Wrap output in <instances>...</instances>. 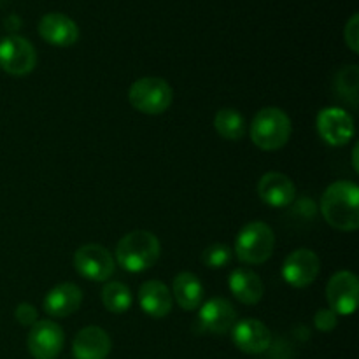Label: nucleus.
<instances>
[{"mask_svg":"<svg viewBox=\"0 0 359 359\" xmlns=\"http://www.w3.org/2000/svg\"><path fill=\"white\" fill-rule=\"evenodd\" d=\"M321 212L330 226L340 231L359 228V189L354 182L337 181L321 196Z\"/></svg>","mask_w":359,"mask_h":359,"instance_id":"f257e3e1","label":"nucleus"},{"mask_svg":"<svg viewBox=\"0 0 359 359\" xmlns=\"http://www.w3.org/2000/svg\"><path fill=\"white\" fill-rule=\"evenodd\" d=\"M160 241L151 231L137 230L125 235L118 242L114 262L121 265L123 270L132 273H140L156 265L160 259Z\"/></svg>","mask_w":359,"mask_h":359,"instance_id":"f03ea898","label":"nucleus"},{"mask_svg":"<svg viewBox=\"0 0 359 359\" xmlns=\"http://www.w3.org/2000/svg\"><path fill=\"white\" fill-rule=\"evenodd\" d=\"M293 126L291 119L283 109L265 107L251 121V140L256 147L263 151H277L290 140Z\"/></svg>","mask_w":359,"mask_h":359,"instance_id":"7ed1b4c3","label":"nucleus"},{"mask_svg":"<svg viewBox=\"0 0 359 359\" xmlns=\"http://www.w3.org/2000/svg\"><path fill=\"white\" fill-rule=\"evenodd\" d=\"M276 237L269 224L262 221L248 223L237 235L235 256L248 265H262L272 256Z\"/></svg>","mask_w":359,"mask_h":359,"instance_id":"20e7f679","label":"nucleus"},{"mask_svg":"<svg viewBox=\"0 0 359 359\" xmlns=\"http://www.w3.org/2000/svg\"><path fill=\"white\" fill-rule=\"evenodd\" d=\"M128 100L135 111L142 114H163L174 100L170 84L161 77H142L137 79L128 90Z\"/></svg>","mask_w":359,"mask_h":359,"instance_id":"39448f33","label":"nucleus"},{"mask_svg":"<svg viewBox=\"0 0 359 359\" xmlns=\"http://www.w3.org/2000/svg\"><path fill=\"white\" fill-rule=\"evenodd\" d=\"M74 266L84 279L95 283H105L114 276V256L98 244H86L79 248L74 255Z\"/></svg>","mask_w":359,"mask_h":359,"instance_id":"423d86ee","label":"nucleus"},{"mask_svg":"<svg viewBox=\"0 0 359 359\" xmlns=\"http://www.w3.org/2000/svg\"><path fill=\"white\" fill-rule=\"evenodd\" d=\"M37 53L30 41L20 35H9L0 41V69L11 76H27L35 69Z\"/></svg>","mask_w":359,"mask_h":359,"instance_id":"0eeeda50","label":"nucleus"},{"mask_svg":"<svg viewBox=\"0 0 359 359\" xmlns=\"http://www.w3.org/2000/svg\"><path fill=\"white\" fill-rule=\"evenodd\" d=\"M359 280L353 272H337L326 286V300L330 311L339 316H351L358 307Z\"/></svg>","mask_w":359,"mask_h":359,"instance_id":"6e6552de","label":"nucleus"},{"mask_svg":"<svg viewBox=\"0 0 359 359\" xmlns=\"http://www.w3.org/2000/svg\"><path fill=\"white\" fill-rule=\"evenodd\" d=\"M65 344V333L55 321H37L28 333V351L34 359H56Z\"/></svg>","mask_w":359,"mask_h":359,"instance_id":"1a4fd4ad","label":"nucleus"},{"mask_svg":"<svg viewBox=\"0 0 359 359\" xmlns=\"http://www.w3.org/2000/svg\"><path fill=\"white\" fill-rule=\"evenodd\" d=\"M318 133L330 146H346L354 137V121L349 112L340 107H326L318 114Z\"/></svg>","mask_w":359,"mask_h":359,"instance_id":"9d476101","label":"nucleus"},{"mask_svg":"<svg viewBox=\"0 0 359 359\" xmlns=\"http://www.w3.org/2000/svg\"><path fill=\"white\" fill-rule=\"evenodd\" d=\"M321 262L311 249H297L291 252L283 265V277L290 286L307 287L318 279Z\"/></svg>","mask_w":359,"mask_h":359,"instance_id":"9b49d317","label":"nucleus"},{"mask_svg":"<svg viewBox=\"0 0 359 359\" xmlns=\"http://www.w3.org/2000/svg\"><path fill=\"white\" fill-rule=\"evenodd\" d=\"M231 339L237 349L245 354H262L272 344V333L258 319H242L231 328Z\"/></svg>","mask_w":359,"mask_h":359,"instance_id":"f8f14e48","label":"nucleus"},{"mask_svg":"<svg viewBox=\"0 0 359 359\" xmlns=\"http://www.w3.org/2000/svg\"><path fill=\"white\" fill-rule=\"evenodd\" d=\"M198 323L205 332L214 335H224L231 332L237 323V311L224 298H210L200 305Z\"/></svg>","mask_w":359,"mask_h":359,"instance_id":"ddd939ff","label":"nucleus"},{"mask_svg":"<svg viewBox=\"0 0 359 359\" xmlns=\"http://www.w3.org/2000/svg\"><path fill=\"white\" fill-rule=\"evenodd\" d=\"M39 34L48 44L69 48L79 41V27L72 18L62 13H49L39 21Z\"/></svg>","mask_w":359,"mask_h":359,"instance_id":"4468645a","label":"nucleus"},{"mask_svg":"<svg viewBox=\"0 0 359 359\" xmlns=\"http://www.w3.org/2000/svg\"><path fill=\"white\" fill-rule=\"evenodd\" d=\"M258 195L266 205L283 209L293 203L297 188L287 175L280 172H269L258 182Z\"/></svg>","mask_w":359,"mask_h":359,"instance_id":"2eb2a0df","label":"nucleus"},{"mask_svg":"<svg viewBox=\"0 0 359 359\" xmlns=\"http://www.w3.org/2000/svg\"><path fill=\"white\" fill-rule=\"evenodd\" d=\"M111 347V337L105 330L86 326L74 339L72 353L76 359H107Z\"/></svg>","mask_w":359,"mask_h":359,"instance_id":"dca6fc26","label":"nucleus"},{"mask_svg":"<svg viewBox=\"0 0 359 359\" xmlns=\"http://www.w3.org/2000/svg\"><path fill=\"white\" fill-rule=\"evenodd\" d=\"M140 309L146 312L149 318L161 319L170 314L174 298H172L170 290L160 280H147L140 286L139 294H137Z\"/></svg>","mask_w":359,"mask_h":359,"instance_id":"f3484780","label":"nucleus"},{"mask_svg":"<svg viewBox=\"0 0 359 359\" xmlns=\"http://www.w3.org/2000/svg\"><path fill=\"white\" fill-rule=\"evenodd\" d=\"M83 304V291L72 283H63L53 287L44 298V311L51 318H67Z\"/></svg>","mask_w":359,"mask_h":359,"instance_id":"a211bd4d","label":"nucleus"},{"mask_svg":"<svg viewBox=\"0 0 359 359\" xmlns=\"http://www.w3.org/2000/svg\"><path fill=\"white\" fill-rule=\"evenodd\" d=\"M228 286H230L231 294L241 304L245 305H256L263 298V293H265V286H263L258 273H255L249 269H244V266L235 269L230 273Z\"/></svg>","mask_w":359,"mask_h":359,"instance_id":"6ab92c4d","label":"nucleus"},{"mask_svg":"<svg viewBox=\"0 0 359 359\" xmlns=\"http://www.w3.org/2000/svg\"><path fill=\"white\" fill-rule=\"evenodd\" d=\"M170 293H174L175 302L184 311H195L202 305L203 286L198 277L191 272H181L175 276Z\"/></svg>","mask_w":359,"mask_h":359,"instance_id":"aec40b11","label":"nucleus"},{"mask_svg":"<svg viewBox=\"0 0 359 359\" xmlns=\"http://www.w3.org/2000/svg\"><path fill=\"white\" fill-rule=\"evenodd\" d=\"M214 128L223 139L241 140L245 133L244 116L237 109H221L214 116Z\"/></svg>","mask_w":359,"mask_h":359,"instance_id":"412c9836","label":"nucleus"},{"mask_svg":"<svg viewBox=\"0 0 359 359\" xmlns=\"http://www.w3.org/2000/svg\"><path fill=\"white\" fill-rule=\"evenodd\" d=\"M102 304L112 314H123L133 304L132 291L123 283H107L102 291Z\"/></svg>","mask_w":359,"mask_h":359,"instance_id":"4be33fe9","label":"nucleus"},{"mask_svg":"<svg viewBox=\"0 0 359 359\" xmlns=\"http://www.w3.org/2000/svg\"><path fill=\"white\" fill-rule=\"evenodd\" d=\"M358 81L359 72L356 65L344 67L339 74H337V90L344 98H349L353 105H356L358 97Z\"/></svg>","mask_w":359,"mask_h":359,"instance_id":"5701e85b","label":"nucleus"},{"mask_svg":"<svg viewBox=\"0 0 359 359\" xmlns=\"http://www.w3.org/2000/svg\"><path fill=\"white\" fill-rule=\"evenodd\" d=\"M233 251L226 244H212L203 251L202 259L209 269H223L231 262Z\"/></svg>","mask_w":359,"mask_h":359,"instance_id":"b1692460","label":"nucleus"},{"mask_svg":"<svg viewBox=\"0 0 359 359\" xmlns=\"http://www.w3.org/2000/svg\"><path fill=\"white\" fill-rule=\"evenodd\" d=\"M344 39H346V44L349 46L351 51L358 53L359 51V16L353 14L351 20L347 21L346 28H344Z\"/></svg>","mask_w":359,"mask_h":359,"instance_id":"393cba45","label":"nucleus"},{"mask_svg":"<svg viewBox=\"0 0 359 359\" xmlns=\"http://www.w3.org/2000/svg\"><path fill=\"white\" fill-rule=\"evenodd\" d=\"M14 318H16V321L20 323V325L34 326L35 323L39 321V312H37V309L34 307V305L27 304V302H23V304H20L16 307V312H14Z\"/></svg>","mask_w":359,"mask_h":359,"instance_id":"a878e982","label":"nucleus"},{"mask_svg":"<svg viewBox=\"0 0 359 359\" xmlns=\"http://www.w3.org/2000/svg\"><path fill=\"white\" fill-rule=\"evenodd\" d=\"M316 328L321 330V332H332L337 326V314L330 309H323V311H318L314 318Z\"/></svg>","mask_w":359,"mask_h":359,"instance_id":"bb28decb","label":"nucleus"},{"mask_svg":"<svg viewBox=\"0 0 359 359\" xmlns=\"http://www.w3.org/2000/svg\"><path fill=\"white\" fill-rule=\"evenodd\" d=\"M358 151H359V146L356 144V146H354V149H353V167H354V170H356V172H359V165H358Z\"/></svg>","mask_w":359,"mask_h":359,"instance_id":"cd10ccee","label":"nucleus"}]
</instances>
